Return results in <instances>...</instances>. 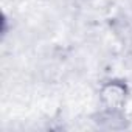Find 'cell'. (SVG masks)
<instances>
[{"label": "cell", "mask_w": 132, "mask_h": 132, "mask_svg": "<svg viewBox=\"0 0 132 132\" xmlns=\"http://www.w3.org/2000/svg\"><path fill=\"white\" fill-rule=\"evenodd\" d=\"M129 89L121 79H110L104 82L100 89V101L103 109L109 110H123L127 101Z\"/></svg>", "instance_id": "6da1fadb"}]
</instances>
